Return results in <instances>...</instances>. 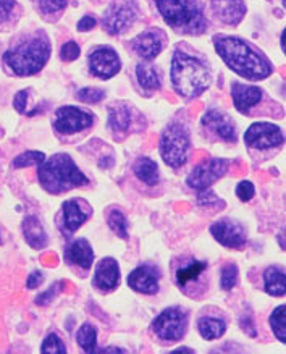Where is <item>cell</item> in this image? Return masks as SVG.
Instances as JSON below:
<instances>
[{
  "mask_svg": "<svg viewBox=\"0 0 286 354\" xmlns=\"http://www.w3.org/2000/svg\"><path fill=\"white\" fill-rule=\"evenodd\" d=\"M49 57V41L46 36H39L7 50L3 62L17 76H31L44 68Z\"/></svg>",
  "mask_w": 286,
  "mask_h": 354,
  "instance_id": "obj_5",
  "label": "cell"
},
{
  "mask_svg": "<svg viewBox=\"0 0 286 354\" xmlns=\"http://www.w3.org/2000/svg\"><path fill=\"white\" fill-rule=\"evenodd\" d=\"M171 83L183 97H198L211 84V73L202 60L176 50L171 60Z\"/></svg>",
  "mask_w": 286,
  "mask_h": 354,
  "instance_id": "obj_3",
  "label": "cell"
},
{
  "mask_svg": "<svg viewBox=\"0 0 286 354\" xmlns=\"http://www.w3.org/2000/svg\"><path fill=\"white\" fill-rule=\"evenodd\" d=\"M231 97L235 107L240 110L241 113H247L249 109L254 107L260 102L262 99V89L257 86H247L241 83L231 84Z\"/></svg>",
  "mask_w": 286,
  "mask_h": 354,
  "instance_id": "obj_19",
  "label": "cell"
},
{
  "mask_svg": "<svg viewBox=\"0 0 286 354\" xmlns=\"http://www.w3.org/2000/svg\"><path fill=\"white\" fill-rule=\"evenodd\" d=\"M0 243H2V241H0Z\"/></svg>",
  "mask_w": 286,
  "mask_h": 354,
  "instance_id": "obj_48",
  "label": "cell"
},
{
  "mask_svg": "<svg viewBox=\"0 0 286 354\" xmlns=\"http://www.w3.org/2000/svg\"><path fill=\"white\" fill-rule=\"evenodd\" d=\"M245 142L247 147H254V149H270V147H278L285 142V136L281 133L280 127L274 123L257 122L247 128L245 133Z\"/></svg>",
  "mask_w": 286,
  "mask_h": 354,
  "instance_id": "obj_9",
  "label": "cell"
},
{
  "mask_svg": "<svg viewBox=\"0 0 286 354\" xmlns=\"http://www.w3.org/2000/svg\"><path fill=\"white\" fill-rule=\"evenodd\" d=\"M94 26H95V18L86 15V17L81 18L79 23H78V31H83V32L89 31V30H93Z\"/></svg>",
  "mask_w": 286,
  "mask_h": 354,
  "instance_id": "obj_44",
  "label": "cell"
},
{
  "mask_svg": "<svg viewBox=\"0 0 286 354\" xmlns=\"http://www.w3.org/2000/svg\"><path fill=\"white\" fill-rule=\"evenodd\" d=\"M166 25L183 35H202L207 20L194 0H154Z\"/></svg>",
  "mask_w": 286,
  "mask_h": 354,
  "instance_id": "obj_4",
  "label": "cell"
},
{
  "mask_svg": "<svg viewBox=\"0 0 286 354\" xmlns=\"http://www.w3.org/2000/svg\"><path fill=\"white\" fill-rule=\"evenodd\" d=\"M94 123V117L84 110L65 105L60 107L55 113L54 128L60 135H73V133L83 131Z\"/></svg>",
  "mask_w": 286,
  "mask_h": 354,
  "instance_id": "obj_10",
  "label": "cell"
},
{
  "mask_svg": "<svg viewBox=\"0 0 286 354\" xmlns=\"http://www.w3.org/2000/svg\"><path fill=\"white\" fill-rule=\"evenodd\" d=\"M164 39L165 37L159 30H151L137 36L131 46L141 59L152 60L164 49Z\"/></svg>",
  "mask_w": 286,
  "mask_h": 354,
  "instance_id": "obj_16",
  "label": "cell"
},
{
  "mask_svg": "<svg viewBox=\"0 0 286 354\" xmlns=\"http://www.w3.org/2000/svg\"><path fill=\"white\" fill-rule=\"evenodd\" d=\"M136 78H137V83L141 84V88L146 91H157L162 84L159 70H157L154 65H149V64L137 65Z\"/></svg>",
  "mask_w": 286,
  "mask_h": 354,
  "instance_id": "obj_27",
  "label": "cell"
},
{
  "mask_svg": "<svg viewBox=\"0 0 286 354\" xmlns=\"http://www.w3.org/2000/svg\"><path fill=\"white\" fill-rule=\"evenodd\" d=\"M202 125L223 141H227V142L236 141L235 123H233V120L228 117L227 113L220 112V110H217V109L209 110V112L202 117Z\"/></svg>",
  "mask_w": 286,
  "mask_h": 354,
  "instance_id": "obj_15",
  "label": "cell"
},
{
  "mask_svg": "<svg viewBox=\"0 0 286 354\" xmlns=\"http://www.w3.org/2000/svg\"><path fill=\"white\" fill-rule=\"evenodd\" d=\"M136 18V10L131 3H113L104 17V28L108 35H122L126 31Z\"/></svg>",
  "mask_w": 286,
  "mask_h": 354,
  "instance_id": "obj_13",
  "label": "cell"
},
{
  "mask_svg": "<svg viewBox=\"0 0 286 354\" xmlns=\"http://www.w3.org/2000/svg\"><path fill=\"white\" fill-rule=\"evenodd\" d=\"M198 199H199V204H201V205H209V204H217L218 203L217 196L209 189H202Z\"/></svg>",
  "mask_w": 286,
  "mask_h": 354,
  "instance_id": "obj_41",
  "label": "cell"
},
{
  "mask_svg": "<svg viewBox=\"0 0 286 354\" xmlns=\"http://www.w3.org/2000/svg\"><path fill=\"white\" fill-rule=\"evenodd\" d=\"M217 54L236 75L251 81H260L271 75V65L260 52L235 36L213 37Z\"/></svg>",
  "mask_w": 286,
  "mask_h": 354,
  "instance_id": "obj_1",
  "label": "cell"
},
{
  "mask_svg": "<svg viewBox=\"0 0 286 354\" xmlns=\"http://www.w3.org/2000/svg\"><path fill=\"white\" fill-rule=\"evenodd\" d=\"M42 280H44V277H42L41 272H32V274L28 277V280H26V288L28 290L37 288V286L42 283Z\"/></svg>",
  "mask_w": 286,
  "mask_h": 354,
  "instance_id": "obj_42",
  "label": "cell"
},
{
  "mask_svg": "<svg viewBox=\"0 0 286 354\" xmlns=\"http://www.w3.org/2000/svg\"><path fill=\"white\" fill-rule=\"evenodd\" d=\"M254 194H256V188L251 181H241V183L238 185L236 196L241 201H245V203H247V201H251L252 198H254Z\"/></svg>",
  "mask_w": 286,
  "mask_h": 354,
  "instance_id": "obj_38",
  "label": "cell"
},
{
  "mask_svg": "<svg viewBox=\"0 0 286 354\" xmlns=\"http://www.w3.org/2000/svg\"><path fill=\"white\" fill-rule=\"evenodd\" d=\"M76 97H78V100H81V102L97 104V102H101L104 97H106V93L101 89H95V88H84V89L78 91Z\"/></svg>",
  "mask_w": 286,
  "mask_h": 354,
  "instance_id": "obj_35",
  "label": "cell"
},
{
  "mask_svg": "<svg viewBox=\"0 0 286 354\" xmlns=\"http://www.w3.org/2000/svg\"><path fill=\"white\" fill-rule=\"evenodd\" d=\"M65 7H66V0H39L41 12L46 13V15L61 12Z\"/></svg>",
  "mask_w": 286,
  "mask_h": 354,
  "instance_id": "obj_36",
  "label": "cell"
},
{
  "mask_svg": "<svg viewBox=\"0 0 286 354\" xmlns=\"http://www.w3.org/2000/svg\"><path fill=\"white\" fill-rule=\"evenodd\" d=\"M191 147L189 131L181 123H171L160 138V156L171 169H178L188 160Z\"/></svg>",
  "mask_w": 286,
  "mask_h": 354,
  "instance_id": "obj_6",
  "label": "cell"
},
{
  "mask_svg": "<svg viewBox=\"0 0 286 354\" xmlns=\"http://www.w3.org/2000/svg\"><path fill=\"white\" fill-rule=\"evenodd\" d=\"M285 35H286V31L283 30V35H281V49H283V52H285Z\"/></svg>",
  "mask_w": 286,
  "mask_h": 354,
  "instance_id": "obj_47",
  "label": "cell"
},
{
  "mask_svg": "<svg viewBox=\"0 0 286 354\" xmlns=\"http://www.w3.org/2000/svg\"><path fill=\"white\" fill-rule=\"evenodd\" d=\"M131 122V110L125 104H117L108 110V127L112 131L125 133Z\"/></svg>",
  "mask_w": 286,
  "mask_h": 354,
  "instance_id": "obj_23",
  "label": "cell"
},
{
  "mask_svg": "<svg viewBox=\"0 0 286 354\" xmlns=\"http://www.w3.org/2000/svg\"><path fill=\"white\" fill-rule=\"evenodd\" d=\"M228 169H230V162L227 159H211L202 162L191 171L186 183H188L189 188L196 191L209 189L218 178H222L227 174Z\"/></svg>",
  "mask_w": 286,
  "mask_h": 354,
  "instance_id": "obj_8",
  "label": "cell"
},
{
  "mask_svg": "<svg viewBox=\"0 0 286 354\" xmlns=\"http://www.w3.org/2000/svg\"><path fill=\"white\" fill-rule=\"evenodd\" d=\"M89 68L97 78L108 80L120 71L122 62L111 47H99L89 55Z\"/></svg>",
  "mask_w": 286,
  "mask_h": 354,
  "instance_id": "obj_11",
  "label": "cell"
},
{
  "mask_svg": "<svg viewBox=\"0 0 286 354\" xmlns=\"http://www.w3.org/2000/svg\"><path fill=\"white\" fill-rule=\"evenodd\" d=\"M207 269V264L202 261H191L188 266L180 267L176 270V285L181 286V288H186L189 283L196 281L199 277H201Z\"/></svg>",
  "mask_w": 286,
  "mask_h": 354,
  "instance_id": "obj_25",
  "label": "cell"
},
{
  "mask_svg": "<svg viewBox=\"0 0 286 354\" xmlns=\"http://www.w3.org/2000/svg\"><path fill=\"white\" fill-rule=\"evenodd\" d=\"M264 286L265 291L270 296H276V298L285 296V272L275 266L269 267V269L264 272Z\"/></svg>",
  "mask_w": 286,
  "mask_h": 354,
  "instance_id": "obj_24",
  "label": "cell"
},
{
  "mask_svg": "<svg viewBox=\"0 0 286 354\" xmlns=\"http://www.w3.org/2000/svg\"><path fill=\"white\" fill-rule=\"evenodd\" d=\"M211 233L216 240L225 248L241 250L246 245V232L240 223L230 218L218 220L211 227Z\"/></svg>",
  "mask_w": 286,
  "mask_h": 354,
  "instance_id": "obj_12",
  "label": "cell"
},
{
  "mask_svg": "<svg viewBox=\"0 0 286 354\" xmlns=\"http://www.w3.org/2000/svg\"><path fill=\"white\" fill-rule=\"evenodd\" d=\"M159 279L160 272L157 267L144 264L136 267L135 270L128 275V286L131 290L142 295H154L159 291Z\"/></svg>",
  "mask_w": 286,
  "mask_h": 354,
  "instance_id": "obj_14",
  "label": "cell"
},
{
  "mask_svg": "<svg viewBox=\"0 0 286 354\" xmlns=\"http://www.w3.org/2000/svg\"><path fill=\"white\" fill-rule=\"evenodd\" d=\"M285 304L283 306H278L274 313L270 315V327H271V332L276 337L278 342H286V324H285Z\"/></svg>",
  "mask_w": 286,
  "mask_h": 354,
  "instance_id": "obj_30",
  "label": "cell"
},
{
  "mask_svg": "<svg viewBox=\"0 0 286 354\" xmlns=\"http://www.w3.org/2000/svg\"><path fill=\"white\" fill-rule=\"evenodd\" d=\"M65 257L70 264H75L81 267V269L88 270L94 262V251L88 240L78 238V240H75L68 248H66Z\"/></svg>",
  "mask_w": 286,
  "mask_h": 354,
  "instance_id": "obj_20",
  "label": "cell"
},
{
  "mask_svg": "<svg viewBox=\"0 0 286 354\" xmlns=\"http://www.w3.org/2000/svg\"><path fill=\"white\" fill-rule=\"evenodd\" d=\"M26 102H28V91H20V93H17L15 99H13V107L17 109V112L25 113Z\"/></svg>",
  "mask_w": 286,
  "mask_h": 354,
  "instance_id": "obj_40",
  "label": "cell"
},
{
  "mask_svg": "<svg viewBox=\"0 0 286 354\" xmlns=\"http://www.w3.org/2000/svg\"><path fill=\"white\" fill-rule=\"evenodd\" d=\"M173 353H193V349H189V348H178V349H175Z\"/></svg>",
  "mask_w": 286,
  "mask_h": 354,
  "instance_id": "obj_46",
  "label": "cell"
},
{
  "mask_svg": "<svg viewBox=\"0 0 286 354\" xmlns=\"http://www.w3.org/2000/svg\"><path fill=\"white\" fill-rule=\"evenodd\" d=\"M101 353H125V349H122V348H113V346H111V348H106V349H102Z\"/></svg>",
  "mask_w": 286,
  "mask_h": 354,
  "instance_id": "obj_45",
  "label": "cell"
},
{
  "mask_svg": "<svg viewBox=\"0 0 286 354\" xmlns=\"http://www.w3.org/2000/svg\"><path fill=\"white\" fill-rule=\"evenodd\" d=\"M76 342H78L84 353H94L95 343H97V330H95L94 325H81V328H78V332H76Z\"/></svg>",
  "mask_w": 286,
  "mask_h": 354,
  "instance_id": "obj_29",
  "label": "cell"
},
{
  "mask_svg": "<svg viewBox=\"0 0 286 354\" xmlns=\"http://www.w3.org/2000/svg\"><path fill=\"white\" fill-rule=\"evenodd\" d=\"M46 160V156L42 152L37 151H26L15 157L13 160V169H25V167H31V165H39L41 162Z\"/></svg>",
  "mask_w": 286,
  "mask_h": 354,
  "instance_id": "obj_32",
  "label": "cell"
},
{
  "mask_svg": "<svg viewBox=\"0 0 286 354\" xmlns=\"http://www.w3.org/2000/svg\"><path fill=\"white\" fill-rule=\"evenodd\" d=\"M118 281H120V267H118V262L112 259V257H106V259L99 262L94 275L95 286L104 291H111L117 288Z\"/></svg>",
  "mask_w": 286,
  "mask_h": 354,
  "instance_id": "obj_18",
  "label": "cell"
},
{
  "mask_svg": "<svg viewBox=\"0 0 286 354\" xmlns=\"http://www.w3.org/2000/svg\"><path fill=\"white\" fill-rule=\"evenodd\" d=\"M37 176L42 188L50 194H60L89 183L68 154H55L49 160L41 162Z\"/></svg>",
  "mask_w": 286,
  "mask_h": 354,
  "instance_id": "obj_2",
  "label": "cell"
},
{
  "mask_svg": "<svg viewBox=\"0 0 286 354\" xmlns=\"http://www.w3.org/2000/svg\"><path fill=\"white\" fill-rule=\"evenodd\" d=\"M79 46L76 44L75 41H68L66 44H64V47H61L60 50V57L61 60L65 62H73L79 57Z\"/></svg>",
  "mask_w": 286,
  "mask_h": 354,
  "instance_id": "obj_37",
  "label": "cell"
},
{
  "mask_svg": "<svg viewBox=\"0 0 286 354\" xmlns=\"http://www.w3.org/2000/svg\"><path fill=\"white\" fill-rule=\"evenodd\" d=\"M57 288H59V285H54V286H52V290L46 291V293H42L41 296H37V298H36V304L44 306V304H47V303H50V299L54 298L55 293H57Z\"/></svg>",
  "mask_w": 286,
  "mask_h": 354,
  "instance_id": "obj_43",
  "label": "cell"
},
{
  "mask_svg": "<svg viewBox=\"0 0 286 354\" xmlns=\"http://www.w3.org/2000/svg\"><path fill=\"white\" fill-rule=\"evenodd\" d=\"M133 170H135L137 178L144 181L146 185L154 186L159 183V167H157L155 162L149 159V157H141V159H137L135 167H133Z\"/></svg>",
  "mask_w": 286,
  "mask_h": 354,
  "instance_id": "obj_26",
  "label": "cell"
},
{
  "mask_svg": "<svg viewBox=\"0 0 286 354\" xmlns=\"http://www.w3.org/2000/svg\"><path fill=\"white\" fill-rule=\"evenodd\" d=\"M108 227L115 234L122 238V240H126L128 238V222L125 218V215H123L120 210H112L111 214H108Z\"/></svg>",
  "mask_w": 286,
  "mask_h": 354,
  "instance_id": "obj_31",
  "label": "cell"
},
{
  "mask_svg": "<svg viewBox=\"0 0 286 354\" xmlns=\"http://www.w3.org/2000/svg\"><path fill=\"white\" fill-rule=\"evenodd\" d=\"M212 10L225 25L236 26L246 15L245 0H211Z\"/></svg>",
  "mask_w": 286,
  "mask_h": 354,
  "instance_id": "obj_17",
  "label": "cell"
},
{
  "mask_svg": "<svg viewBox=\"0 0 286 354\" xmlns=\"http://www.w3.org/2000/svg\"><path fill=\"white\" fill-rule=\"evenodd\" d=\"M61 210H64V227L68 233L76 232L89 218V214L81 209V204L76 199L65 201Z\"/></svg>",
  "mask_w": 286,
  "mask_h": 354,
  "instance_id": "obj_22",
  "label": "cell"
},
{
  "mask_svg": "<svg viewBox=\"0 0 286 354\" xmlns=\"http://www.w3.org/2000/svg\"><path fill=\"white\" fill-rule=\"evenodd\" d=\"M15 6H17L15 0H0V25L10 18Z\"/></svg>",
  "mask_w": 286,
  "mask_h": 354,
  "instance_id": "obj_39",
  "label": "cell"
},
{
  "mask_svg": "<svg viewBox=\"0 0 286 354\" xmlns=\"http://www.w3.org/2000/svg\"><path fill=\"white\" fill-rule=\"evenodd\" d=\"M65 351H66V348H65L64 342H61V339L57 337L55 333L47 335L44 343H42V346H41L42 354H54V353L60 354V353H65Z\"/></svg>",
  "mask_w": 286,
  "mask_h": 354,
  "instance_id": "obj_34",
  "label": "cell"
},
{
  "mask_svg": "<svg viewBox=\"0 0 286 354\" xmlns=\"http://www.w3.org/2000/svg\"><path fill=\"white\" fill-rule=\"evenodd\" d=\"M21 230L23 236H25L26 243L32 248V250H44L47 243H49V238H47V234L44 232V227H42L39 220L32 217V215L23 220Z\"/></svg>",
  "mask_w": 286,
  "mask_h": 354,
  "instance_id": "obj_21",
  "label": "cell"
},
{
  "mask_svg": "<svg viewBox=\"0 0 286 354\" xmlns=\"http://www.w3.org/2000/svg\"><path fill=\"white\" fill-rule=\"evenodd\" d=\"M188 328V314L181 308H169L157 315L152 322V330L165 342H178Z\"/></svg>",
  "mask_w": 286,
  "mask_h": 354,
  "instance_id": "obj_7",
  "label": "cell"
},
{
  "mask_svg": "<svg viewBox=\"0 0 286 354\" xmlns=\"http://www.w3.org/2000/svg\"><path fill=\"white\" fill-rule=\"evenodd\" d=\"M238 283V267L235 264H227L222 267L220 272V286L222 290L230 291Z\"/></svg>",
  "mask_w": 286,
  "mask_h": 354,
  "instance_id": "obj_33",
  "label": "cell"
},
{
  "mask_svg": "<svg viewBox=\"0 0 286 354\" xmlns=\"http://www.w3.org/2000/svg\"><path fill=\"white\" fill-rule=\"evenodd\" d=\"M199 333L202 338L206 339H218L223 337V333L227 332V324L225 320L216 319V317H202L198 322Z\"/></svg>",
  "mask_w": 286,
  "mask_h": 354,
  "instance_id": "obj_28",
  "label": "cell"
}]
</instances>
